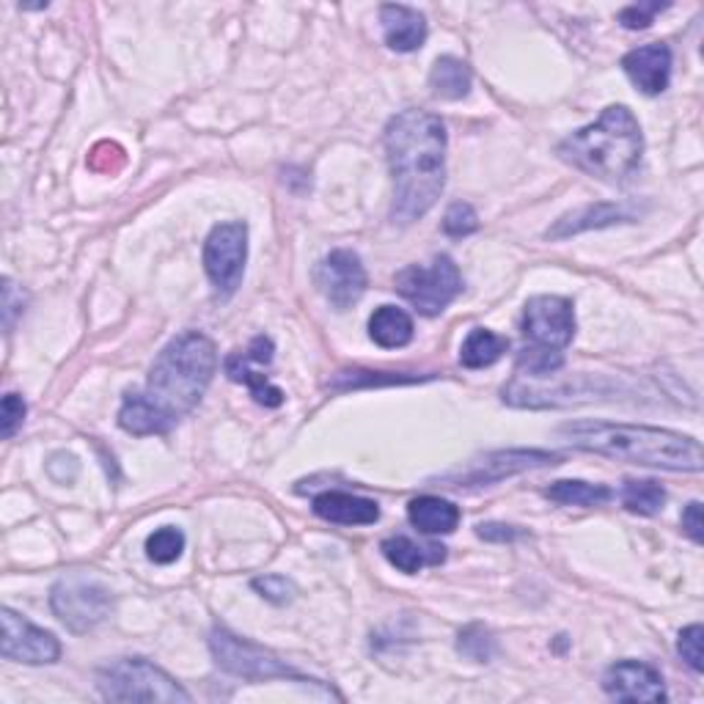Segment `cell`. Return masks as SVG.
Wrapping results in <instances>:
<instances>
[{
  "label": "cell",
  "mask_w": 704,
  "mask_h": 704,
  "mask_svg": "<svg viewBox=\"0 0 704 704\" xmlns=\"http://www.w3.org/2000/svg\"><path fill=\"white\" fill-rule=\"evenodd\" d=\"M52 614L63 622L72 633H88L105 622L114 612L110 589L88 575L72 573L52 586L50 595Z\"/></svg>",
  "instance_id": "cell-8"
},
{
  "label": "cell",
  "mask_w": 704,
  "mask_h": 704,
  "mask_svg": "<svg viewBox=\"0 0 704 704\" xmlns=\"http://www.w3.org/2000/svg\"><path fill=\"white\" fill-rule=\"evenodd\" d=\"M561 457L554 451L542 449H509V451H490V454L471 460L466 468L440 477V482L449 487H477V485H492L501 479L515 477V473L537 471V468L559 466Z\"/></svg>",
  "instance_id": "cell-10"
},
{
  "label": "cell",
  "mask_w": 704,
  "mask_h": 704,
  "mask_svg": "<svg viewBox=\"0 0 704 704\" xmlns=\"http://www.w3.org/2000/svg\"><path fill=\"white\" fill-rule=\"evenodd\" d=\"M627 221H633V213L625 207V204L597 202V204H589V207H580V209H573V213H567L565 218H559L554 226L548 228L545 237L565 239V237H573V234L591 232V228H606V226H614V223H627Z\"/></svg>",
  "instance_id": "cell-18"
},
{
  "label": "cell",
  "mask_w": 704,
  "mask_h": 704,
  "mask_svg": "<svg viewBox=\"0 0 704 704\" xmlns=\"http://www.w3.org/2000/svg\"><path fill=\"white\" fill-rule=\"evenodd\" d=\"M226 374H228V380H234V383L248 385L251 394H254L256 402L264 404V408H281V404H284V391L270 385L264 374L251 372L248 358L239 355V352H234V355L226 358Z\"/></svg>",
  "instance_id": "cell-25"
},
{
  "label": "cell",
  "mask_w": 704,
  "mask_h": 704,
  "mask_svg": "<svg viewBox=\"0 0 704 704\" xmlns=\"http://www.w3.org/2000/svg\"><path fill=\"white\" fill-rule=\"evenodd\" d=\"M385 155L394 176L391 221L410 226L424 218L443 193L446 125L430 110H402L385 127Z\"/></svg>",
  "instance_id": "cell-1"
},
{
  "label": "cell",
  "mask_w": 704,
  "mask_h": 704,
  "mask_svg": "<svg viewBox=\"0 0 704 704\" xmlns=\"http://www.w3.org/2000/svg\"><path fill=\"white\" fill-rule=\"evenodd\" d=\"M251 586L260 591L264 600L275 603V606H286V603L295 600L297 595L295 584H292L290 578H284V575H264V578L251 580Z\"/></svg>",
  "instance_id": "cell-33"
},
{
  "label": "cell",
  "mask_w": 704,
  "mask_h": 704,
  "mask_svg": "<svg viewBox=\"0 0 704 704\" xmlns=\"http://www.w3.org/2000/svg\"><path fill=\"white\" fill-rule=\"evenodd\" d=\"M457 653L473 663H490L496 655V638L485 625H468L457 636Z\"/></svg>",
  "instance_id": "cell-29"
},
{
  "label": "cell",
  "mask_w": 704,
  "mask_h": 704,
  "mask_svg": "<svg viewBox=\"0 0 704 704\" xmlns=\"http://www.w3.org/2000/svg\"><path fill=\"white\" fill-rule=\"evenodd\" d=\"M622 69L638 91L655 97V94L666 91L668 80H672V50L663 42L636 47L622 58Z\"/></svg>",
  "instance_id": "cell-15"
},
{
  "label": "cell",
  "mask_w": 704,
  "mask_h": 704,
  "mask_svg": "<svg viewBox=\"0 0 704 704\" xmlns=\"http://www.w3.org/2000/svg\"><path fill=\"white\" fill-rule=\"evenodd\" d=\"M679 655L683 661L694 668L696 674L704 672V627L702 625H688L683 633H679L677 642Z\"/></svg>",
  "instance_id": "cell-34"
},
{
  "label": "cell",
  "mask_w": 704,
  "mask_h": 704,
  "mask_svg": "<svg viewBox=\"0 0 704 704\" xmlns=\"http://www.w3.org/2000/svg\"><path fill=\"white\" fill-rule=\"evenodd\" d=\"M524 336L534 348L565 350L575 336L573 303L559 295H537L526 303Z\"/></svg>",
  "instance_id": "cell-11"
},
{
  "label": "cell",
  "mask_w": 704,
  "mask_h": 704,
  "mask_svg": "<svg viewBox=\"0 0 704 704\" xmlns=\"http://www.w3.org/2000/svg\"><path fill=\"white\" fill-rule=\"evenodd\" d=\"M509 350V339L498 336V333L487 331V327H477V331L468 333V339L460 348V363L466 369H485L492 366L503 352Z\"/></svg>",
  "instance_id": "cell-23"
},
{
  "label": "cell",
  "mask_w": 704,
  "mask_h": 704,
  "mask_svg": "<svg viewBox=\"0 0 704 704\" xmlns=\"http://www.w3.org/2000/svg\"><path fill=\"white\" fill-rule=\"evenodd\" d=\"M561 366H565V352L559 350H545L528 344L518 355V372L528 374V378H554Z\"/></svg>",
  "instance_id": "cell-28"
},
{
  "label": "cell",
  "mask_w": 704,
  "mask_h": 704,
  "mask_svg": "<svg viewBox=\"0 0 704 704\" xmlns=\"http://www.w3.org/2000/svg\"><path fill=\"white\" fill-rule=\"evenodd\" d=\"M644 135L625 105H608L600 119L580 127L559 144V157L603 182L627 179L642 163Z\"/></svg>",
  "instance_id": "cell-4"
},
{
  "label": "cell",
  "mask_w": 704,
  "mask_h": 704,
  "mask_svg": "<svg viewBox=\"0 0 704 704\" xmlns=\"http://www.w3.org/2000/svg\"><path fill=\"white\" fill-rule=\"evenodd\" d=\"M408 520L421 534H451L460 524V509L438 496H419L408 503Z\"/></svg>",
  "instance_id": "cell-19"
},
{
  "label": "cell",
  "mask_w": 704,
  "mask_h": 704,
  "mask_svg": "<svg viewBox=\"0 0 704 704\" xmlns=\"http://www.w3.org/2000/svg\"><path fill=\"white\" fill-rule=\"evenodd\" d=\"M545 496L550 501L561 503V507H603L614 498L612 487L606 485H589L580 482V479H561V482H554L545 490Z\"/></svg>",
  "instance_id": "cell-24"
},
{
  "label": "cell",
  "mask_w": 704,
  "mask_h": 704,
  "mask_svg": "<svg viewBox=\"0 0 704 704\" xmlns=\"http://www.w3.org/2000/svg\"><path fill=\"white\" fill-rule=\"evenodd\" d=\"M477 534L487 539V542H515L520 537L518 528L507 524H482L477 528Z\"/></svg>",
  "instance_id": "cell-39"
},
{
  "label": "cell",
  "mask_w": 704,
  "mask_h": 704,
  "mask_svg": "<svg viewBox=\"0 0 704 704\" xmlns=\"http://www.w3.org/2000/svg\"><path fill=\"white\" fill-rule=\"evenodd\" d=\"M479 228V215L477 209L471 207V204L466 202H457L451 204L449 209H446V218H443V232L449 234V237H468V234H473Z\"/></svg>",
  "instance_id": "cell-32"
},
{
  "label": "cell",
  "mask_w": 704,
  "mask_h": 704,
  "mask_svg": "<svg viewBox=\"0 0 704 704\" xmlns=\"http://www.w3.org/2000/svg\"><path fill=\"white\" fill-rule=\"evenodd\" d=\"M215 369H218V350L204 333L187 331L168 342L151 366L146 391H140L160 419L163 430H172L182 415L202 402L204 391L213 383Z\"/></svg>",
  "instance_id": "cell-3"
},
{
  "label": "cell",
  "mask_w": 704,
  "mask_h": 704,
  "mask_svg": "<svg viewBox=\"0 0 704 704\" xmlns=\"http://www.w3.org/2000/svg\"><path fill=\"white\" fill-rule=\"evenodd\" d=\"M702 503L700 501H691L683 512V531L694 539L696 545H702Z\"/></svg>",
  "instance_id": "cell-40"
},
{
  "label": "cell",
  "mask_w": 704,
  "mask_h": 704,
  "mask_svg": "<svg viewBox=\"0 0 704 704\" xmlns=\"http://www.w3.org/2000/svg\"><path fill=\"white\" fill-rule=\"evenodd\" d=\"M314 515L336 526H372L380 520V507L372 498L327 490L314 498Z\"/></svg>",
  "instance_id": "cell-16"
},
{
  "label": "cell",
  "mask_w": 704,
  "mask_h": 704,
  "mask_svg": "<svg viewBox=\"0 0 704 704\" xmlns=\"http://www.w3.org/2000/svg\"><path fill=\"white\" fill-rule=\"evenodd\" d=\"M567 443L591 454L663 468V471L700 473L704 466L702 443L691 436L642 424H608V421H570L556 430Z\"/></svg>",
  "instance_id": "cell-2"
},
{
  "label": "cell",
  "mask_w": 704,
  "mask_h": 704,
  "mask_svg": "<svg viewBox=\"0 0 704 704\" xmlns=\"http://www.w3.org/2000/svg\"><path fill=\"white\" fill-rule=\"evenodd\" d=\"M97 691L108 702H190L172 674L144 658H119L97 668Z\"/></svg>",
  "instance_id": "cell-5"
},
{
  "label": "cell",
  "mask_w": 704,
  "mask_h": 704,
  "mask_svg": "<svg viewBox=\"0 0 704 704\" xmlns=\"http://www.w3.org/2000/svg\"><path fill=\"white\" fill-rule=\"evenodd\" d=\"M209 649H213V658L223 672L248 679V683H262V679H295V683L303 685H322L320 679L306 677V674L286 666L278 655L264 649L262 644L239 638L237 633L226 630V627H215L213 636H209Z\"/></svg>",
  "instance_id": "cell-6"
},
{
  "label": "cell",
  "mask_w": 704,
  "mask_h": 704,
  "mask_svg": "<svg viewBox=\"0 0 704 704\" xmlns=\"http://www.w3.org/2000/svg\"><path fill=\"white\" fill-rule=\"evenodd\" d=\"M369 336L385 350H399L413 339V320L408 311L397 306H380L369 316Z\"/></svg>",
  "instance_id": "cell-21"
},
{
  "label": "cell",
  "mask_w": 704,
  "mask_h": 704,
  "mask_svg": "<svg viewBox=\"0 0 704 704\" xmlns=\"http://www.w3.org/2000/svg\"><path fill=\"white\" fill-rule=\"evenodd\" d=\"M248 260V226L243 221H228L215 226L204 243V270L221 297L237 292Z\"/></svg>",
  "instance_id": "cell-9"
},
{
  "label": "cell",
  "mask_w": 704,
  "mask_h": 704,
  "mask_svg": "<svg viewBox=\"0 0 704 704\" xmlns=\"http://www.w3.org/2000/svg\"><path fill=\"white\" fill-rule=\"evenodd\" d=\"M14 295H17V286L11 284L9 278H6L3 281V320H6V331H11V325H14V314H20V311H22V309H17Z\"/></svg>",
  "instance_id": "cell-41"
},
{
  "label": "cell",
  "mask_w": 704,
  "mask_h": 704,
  "mask_svg": "<svg viewBox=\"0 0 704 704\" xmlns=\"http://www.w3.org/2000/svg\"><path fill=\"white\" fill-rule=\"evenodd\" d=\"M182 550H185V534L174 526L157 528V531L149 534V539H146V556H149L155 565H172V561L179 559Z\"/></svg>",
  "instance_id": "cell-30"
},
{
  "label": "cell",
  "mask_w": 704,
  "mask_h": 704,
  "mask_svg": "<svg viewBox=\"0 0 704 704\" xmlns=\"http://www.w3.org/2000/svg\"><path fill=\"white\" fill-rule=\"evenodd\" d=\"M385 45L397 52H415L427 42V20L419 9L402 3H385L380 9Z\"/></svg>",
  "instance_id": "cell-17"
},
{
  "label": "cell",
  "mask_w": 704,
  "mask_h": 704,
  "mask_svg": "<svg viewBox=\"0 0 704 704\" xmlns=\"http://www.w3.org/2000/svg\"><path fill=\"white\" fill-rule=\"evenodd\" d=\"M26 413H28V404L20 394L3 397V404H0V432H3L6 440L14 438V432L20 430L22 421H26Z\"/></svg>",
  "instance_id": "cell-36"
},
{
  "label": "cell",
  "mask_w": 704,
  "mask_h": 704,
  "mask_svg": "<svg viewBox=\"0 0 704 704\" xmlns=\"http://www.w3.org/2000/svg\"><path fill=\"white\" fill-rule=\"evenodd\" d=\"M419 374L413 378H402L394 372H363V369H348V372H339L336 380L331 383V389L348 391V389H366V385H399V383H419Z\"/></svg>",
  "instance_id": "cell-31"
},
{
  "label": "cell",
  "mask_w": 704,
  "mask_h": 704,
  "mask_svg": "<svg viewBox=\"0 0 704 704\" xmlns=\"http://www.w3.org/2000/svg\"><path fill=\"white\" fill-rule=\"evenodd\" d=\"M273 342H270L267 336H256L254 342H251V348L245 355H248V361H256V363H270L273 361Z\"/></svg>",
  "instance_id": "cell-42"
},
{
  "label": "cell",
  "mask_w": 704,
  "mask_h": 704,
  "mask_svg": "<svg viewBox=\"0 0 704 704\" xmlns=\"http://www.w3.org/2000/svg\"><path fill=\"white\" fill-rule=\"evenodd\" d=\"M47 473H50L52 482L58 485H72L80 473V462L75 454H67V451H56V454L47 460Z\"/></svg>",
  "instance_id": "cell-37"
},
{
  "label": "cell",
  "mask_w": 704,
  "mask_h": 704,
  "mask_svg": "<svg viewBox=\"0 0 704 704\" xmlns=\"http://www.w3.org/2000/svg\"><path fill=\"white\" fill-rule=\"evenodd\" d=\"M88 166H91L94 172L114 174V172H119L121 166H125V151H121L116 144H108V140H105V144H99L97 149L91 151V157H88Z\"/></svg>",
  "instance_id": "cell-38"
},
{
  "label": "cell",
  "mask_w": 704,
  "mask_h": 704,
  "mask_svg": "<svg viewBox=\"0 0 704 704\" xmlns=\"http://www.w3.org/2000/svg\"><path fill=\"white\" fill-rule=\"evenodd\" d=\"M119 427L125 432H130V436H163V424L160 419L155 415V410L149 408V402H146L144 394H138V391H133V394L125 397V402H121V410H119Z\"/></svg>",
  "instance_id": "cell-26"
},
{
  "label": "cell",
  "mask_w": 704,
  "mask_h": 704,
  "mask_svg": "<svg viewBox=\"0 0 704 704\" xmlns=\"http://www.w3.org/2000/svg\"><path fill=\"white\" fill-rule=\"evenodd\" d=\"M3 622V644H0V653L6 661L14 663H28V666H45V663H56L61 658V644L52 633L42 630V627L31 625L26 616L14 614L11 608H3L0 614Z\"/></svg>",
  "instance_id": "cell-13"
},
{
  "label": "cell",
  "mask_w": 704,
  "mask_h": 704,
  "mask_svg": "<svg viewBox=\"0 0 704 704\" xmlns=\"http://www.w3.org/2000/svg\"><path fill=\"white\" fill-rule=\"evenodd\" d=\"M663 9H668V3H658V0H653V3L625 6V9L619 11V22L627 31H642V28L653 26L655 14H661Z\"/></svg>",
  "instance_id": "cell-35"
},
{
  "label": "cell",
  "mask_w": 704,
  "mask_h": 704,
  "mask_svg": "<svg viewBox=\"0 0 704 704\" xmlns=\"http://www.w3.org/2000/svg\"><path fill=\"white\" fill-rule=\"evenodd\" d=\"M394 284L399 295L408 303H413L419 314L438 316L462 292V275L451 256L440 254L432 260L430 267L410 264V267L399 270Z\"/></svg>",
  "instance_id": "cell-7"
},
{
  "label": "cell",
  "mask_w": 704,
  "mask_h": 704,
  "mask_svg": "<svg viewBox=\"0 0 704 704\" xmlns=\"http://www.w3.org/2000/svg\"><path fill=\"white\" fill-rule=\"evenodd\" d=\"M471 84H473L471 69H468L466 61H460V58H454V56L438 58L436 67H432V72H430L432 94H436L438 99H449V102L468 97Z\"/></svg>",
  "instance_id": "cell-22"
},
{
  "label": "cell",
  "mask_w": 704,
  "mask_h": 704,
  "mask_svg": "<svg viewBox=\"0 0 704 704\" xmlns=\"http://www.w3.org/2000/svg\"><path fill=\"white\" fill-rule=\"evenodd\" d=\"M383 556L389 559L391 567H397L399 573L415 575L424 570L427 565H440L446 559L443 545H430V548H421L410 537H391L383 542Z\"/></svg>",
  "instance_id": "cell-20"
},
{
  "label": "cell",
  "mask_w": 704,
  "mask_h": 704,
  "mask_svg": "<svg viewBox=\"0 0 704 704\" xmlns=\"http://www.w3.org/2000/svg\"><path fill=\"white\" fill-rule=\"evenodd\" d=\"M603 691L619 702H666L658 668L642 661H619L603 674Z\"/></svg>",
  "instance_id": "cell-14"
},
{
  "label": "cell",
  "mask_w": 704,
  "mask_h": 704,
  "mask_svg": "<svg viewBox=\"0 0 704 704\" xmlns=\"http://www.w3.org/2000/svg\"><path fill=\"white\" fill-rule=\"evenodd\" d=\"M316 284L333 309H352L366 292V270H363L361 256L348 248L331 251L316 267Z\"/></svg>",
  "instance_id": "cell-12"
},
{
  "label": "cell",
  "mask_w": 704,
  "mask_h": 704,
  "mask_svg": "<svg viewBox=\"0 0 704 704\" xmlns=\"http://www.w3.org/2000/svg\"><path fill=\"white\" fill-rule=\"evenodd\" d=\"M622 503L627 512L658 515L666 503V490L653 479H627L622 487Z\"/></svg>",
  "instance_id": "cell-27"
}]
</instances>
